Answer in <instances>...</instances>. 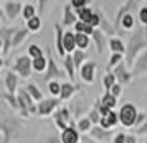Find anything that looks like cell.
I'll return each instance as SVG.
<instances>
[{
  "label": "cell",
  "mask_w": 147,
  "mask_h": 143,
  "mask_svg": "<svg viewBox=\"0 0 147 143\" xmlns=\"http://www.w3.org/2000/svg\"><path fill=\"white\" fill-rule=\"evenodd\" d=\"M33 70L35 72H45V70H48V58H45V57L35 58L33 60Z\"/></svg>",
  "instance_id": "cell-32"
},
{
  "label": "cell",
  "mask_w": 147,
  "mask_h": 143,
  "mask_svg": "<svg viewBox=\"0 0 147 143\" xmlns=\"http://www.w3.org/2000/svg\"><path fill=\"white\" fill-rule=\"evenodd\" d=\"M122 60H126V58H124V55L113 53V55H111V60H109V63H107V70H111L113 67H117L119 63H122Z\"/></svg>",
  "instance_id": "cell-37"
},
{
  "label": "cell",
  "mask_w": 147,
  "mask_h": 143,
  "mask_svg": "<svg viewBox=\"0 0 147 143\" xmlns=\"http://www.w3.org/2000/svg\"><path fill=\"white\" fill-rule=\"evenodd\" d=\"M3 10H5V14H7L8 20H15L20 12H23V3L22 2H3Z\"/></svg>",
  "instance_id": "cell-10"
},
{
  "label": "cell",
  "mask_w": 147,
  "mask_h": 143,
  "mask_svg": "<svg viewBox=\"0 0 147 143\" xmlns=\"http://www.w3.org/2000/svg\"><path fill=\"white\" fill-rule=\"evenodd\" d=\"M32 70H33V58L30 55H20V57H17L15 63L12 65V72L18 73L23 78L32 75Z\"/></svg>",
  "instance_id": "cell-2"
},
{
  "label": "cell",
  "mask_w": 147,
  "mask_h": 143,
  "mask_svg": "<svg viewBox=\"0 0 147 143\" xmlns=\"http://www.w3.org/2000/svg\"><path fill=\"white\" fill-rule=\"evenodd\" d=\"M76 47L84 52L89 47V37L88 35H83V34H76Z\"/></svg>",
  "instance_id": "cell-33"
},
{
  "label": "cell",
  "mask_w": 147,
  "mask_h": 143,
  "mask_svg": "<svg viewBox=\"0 0 147 143\" xmlns=\"http://www.w3.org/2000/svg\"><path fill=\"white\" fill-rule=\"evenodd\" d=\"M17 34V28L15 27H2L0 28V38H2V43H3V48H2V57H5L8 52V48L12 47V40H13V35Z\"/></svg>",
  "instance_id": "cell-8"
},
{
  "label": "cell",
  "mask_w": 147,
  "mask_h": 143,
  "mask_svg": "<svg viewBox=\"0 0 147 143\" xmlns=\"http://www.w3.org/2000/svg\"><path fill=\"white\" fill-rule=\"evenodd\" d=\"M17 98H18V103H20L22 116H27L28 118V113H36V107H35V103H33V98L30 96V93L25 88H18Z\"/></svg>",
  "instance_id": "cell-5"
},
{
  "label": "cell",
  "mask_w": 147,
  "mask_h": 143,
  "mask_svg": "<svg viewBox=\"0 0 147 143\" xmlns=\"http://www.w3.org/2000/svg\"><path fill=\"white\" fill-rule=\"evenodd\" d=\"M60 102L61 100H58V98H45L36 105V113L40 116H47L50 113H55V108L60 105Z\"/></svg>",
  "instance_id": "cell-7"
},
{
  "label": "cell",
  "mask_w": 147,
  "mask_h": 143,
  "mask_svg": "<svg viewBox=\"0 0 147 143\" xmlns=\"http://www.w3.org/2000/svg\"><path fill=\"white\" fill-rule=\"evenodd\" d=\"M109 93H111L113 96H116V98H117V96H119L121 93H122V87H121L119 83H116L113 88H111V92H109Z\"/></svg>",
  "instance_id": "cell-46"
},
{
  "label": "cell",
  "mask_w": 147,
  "mask_h": 143,
  "mask_svg": "<svg viewBox=\"0 0 147 143\" xmlns=\"http://www.w3.org/2000/svg\"><path fill=\"white\" fill-rule=\"evenodd\" d=\"M136 135H147V122L139 127V128H136Z\"/></svg>",
  "instance_id": "cell-48"
},
{
  "label": "cell",
  "mask_w": 147,
  "mask_h": 143,
  "mask_svg": "<svg viewBox=\"0 0 147 143\" xmlns=\"http://www.w3.org/2000/svg\"><path fill=\"white\" fill-rule=\"evenodd\" d=\"M116 82H117V80H116V75L111 73V72H107L106 75L102 77V85H104L106 92H111V88L116 85Z\"/></svg>",
  "instance_id": "cell-30"
},
{
  "label": "cell",
  "mask_w": 147,
  "mask_h": 143,
  "mask_svg": "<svg viewBox=\"0 0 147 143\" xmlns=\"http://www.w3.org/2000/svg\"><path fill=\"white\" fill-rule=\"evenodd\" d=\"M139 20L144 27H147V7H142L139 10Z\"/></svg>",
  "instance_id": "cell-44"
},
{
  "label": "cell",
  "mask_w": 147,
  "mask_h": 143,
  "mask_svg": "<svg viewBox=\"0 0 147 143\" xmlns=\"http://www.w3.org/2000/svg\"><path fill=\"white\" fill-rule=\"evenodd\" d=\"M117 120H119V115H117L116 112H113L111 115L102 116V118H101V123H99V125H101V127H102L104 130H109V128H113L114 125L117 123Z\"/></svg>",
  "instance_id": "cell-23"
},
{
  "label": "cell",
  "mask_w": 147,
  "mask_h": 143,
  "mask_svg": "<svg viewBox=\"0 0 147 143\" xmlns=\"http://www.w3.org/2000/svg\"><path fill=\"white\" fill-rule=\"evenodd\" d=\"M81 140H83V143H98V142H94L91 136H83Z\"/></svg>",
  "instance_id": "cell-51"
},
{
  "label": "cell",
  "mask_w": 147,
  "mask_h": 143,
  "mask_svg": "<svg viewBox=\"0 0 147 143\" xmlns=\"http://www.w3.org/2000/svg\"><path fill=\"white\" fill-rule=\"evenodd\" d=\"M74 30H76V34H83V35H93L94 30L96 28H93L91 25H88V23H84V22H78L76 25H74Z\"/></svg>",
  "instance_id": "cell-28"
},
{
  "label": "cell",
  "mask_w": 147,
  "mask_h": 143,
  "mask_svg": "<svg viewBox=\"0 0 147 143\" xmlns=\"http://www.w3.org/2000/svg\"><path fill=\"white\" fill-rule=\"evenodd\" d=\"M84 58H86V53H84L83 50H80V48H78V50H76V52L73 53L74 67H76V68H80V65L83 67V65H84V63H83V62H84Z\"/></svg>",
  "instance_id": "cell-36"
},
{
  "label": "cell",
  "mask_w": 147,
  "mask_h": 143,
  "mask_svg": "<svg viewBox=\"0 0 147 143\" xmlns=\"http://www.w3.org/2000/svg\"><path fill=\"white\" fill-rule=\"evenodd\" d=\"M3 85H5V92L13 95L18 90V77L13 72H3Z\"/></svg>",
  "instance_id": "cell-9"
},
{
  "label": "cell",
  "mask_w": 147,
  "mask_h": 143,
  "mask_svg": "<svg viewBox=\"0 0 147 143\" xmlns=\"http://www.w3.org/2000/svg\"><path fill=\"white\" fill-rule=\"evenodd\" d=\"M114 75H116V80L119 82V85L131 82V78H132V73H129V72H127V65L124 63V62L119 63L117 67L114 68Z\"/></svg>",
  "instance_id": "cell-14"
},
{
  "label": "cell",
  "mask_w": 147,
  "mask_h": 143,
  "mask_svg": "<svg viewBox=\"0 0 147 143\" xmlns=\"http://www.w3.org/2000/svg\"><path fill=\"white\" fill-rule=\"evenodd\" d=\"M65 50H66V53H71V55L78 50V47H76V34L65 32Z\"/></svg>",
  "instance_id": "cell-18"
},
{
  "label": "cell",
  "mask_w": 147,
  "mask_h": 143,
  "mask_svg": "<svg viewBox=\"0 0 147 143\" xmlns=\"http://www.w3.org/2000/svg\"><path fill=\"white\" fill-rule=\"evenodd\" d=\"M147 72V50L137 57L136 65H134V75H142Z\"/></svg>",
  "instance_id": "cell-16"
},
{
  "label": "cell",
  "mask_w": 147,
  "mask_h": 143,
  "mask_svg": "<svg viewBox=\"0 0 147 143\" xmlns=\"http://www.w3.org/2000/svg\"><path fill=\"white\" fill-rule=\"evenodd\" d=\"M99 102L102 103L104 107H107V108H111V110H113L114 107H116V96H113L111 93H109V92H106V93L102 95V98H101Z\"/></svg>",
  "instance_id": "cell-34"
},
{
  "label": "cell",
  "mask_w": 147,
  "mask_h": 143,
  "mask_svg": "<svg viewBox=\"0 0 147 143\" xmlns=\"http://www.w3.org/2000/svg\"><path fill=\"white\" fill-rule=\"evenodd\" d=\"M146 7H147V2H146Z\"/></svg>",
  "instance_id": "cell-52"
},
{
  "label": "cell",
  "mask_w": 147,
  "mask_h": 143,
  "mask_svg": "<svg viewBox=\"0 0 147 143\" xmlns=\"http://www.w3.org/2000/svg\"><path fill=\"white\" fill-rule=\"evenodd\" d=\"M139 3L137 2H132V0H129V2H126L124 3V7H121V10L117 12V15H116V20H114V27H116V30H117V27L121 25V20H122V17L127 14H132L134 10H136V7H137Z\"/></svg>",
  "instance_id": "cell-11"
},
{
  "label": "cell",
  "mask_w": 147,
  "mask_h": 143,
  "mask_svg": "<svg viewBox=\"0 0 147 143\" xmlns=\"http://www.w3.org/2000/svg\"><path fill=\"white\" fill-rule=\"evenodd\" d=\"M86 3L88 2H84V0H73V2H71V7L76 8V12H80L83 8H86Z\"/></svg>",
  "instance_id": "cell-45"
},
{
  "label": "cell",
  "mask_w": 147,
  "mask_h": 143,
  "mask_svg": "<svg viewBox=\"0 0 147 143\" xmlns=\"http://www.w3.org/2000/svg\"><path fill=\"white\" fill-rule=\"evenodd\" d=\"M134 15L132 14H127L122 17V20H121V28H124V30H131L134 28Z\"/></svg>",
  "instance_id": "cell-35"
},
{
  "label": "cell",
  "mask_w": 147,
  "mask_h": 143,
  "mask_svg": "<svg viewBox=\"0 0 147 143\" xmlns=\"http://www.w3.org/2000/svg\"><path fill=\"white\" fill-rule=\"evenodd\" d=\"M3 98L7 100V103L12 107V108L20 110V103H18V98H17L15 95H10V93H7V92H3Z\"/></svg>",
  "instance_id": "cell-38"
},
{
  "label": "cell",
  "mask_w": 147,
  "mask_h": 143,
  "mask_svg": "<svg viewBox=\"0 0 147 143\" xmlns=\"http://www.w3.org/2000/svg\"><path fill=\"white\" fill-rule=\"evenodd\" d=\"M53 118H55L56 127L61 131H65L68 128H74V122H73V118H71V110L66 108V107H61V108L56 110L53 113Z\"/></svg>",
  "instance_id": "cell-4"
},
{
  "label": "cell",
  "mask_w": 147,
  "mask_h": 143,
  "mask_svg": "<svg viewBox=\"0 0 147 143\" xmlns=\"http://www.w3.org/2000/svg\"><path fill=\"white\" fill-rule=\"evenodd\" d=\"M89 136L94 142H107V140H111L113 131L111 130H104L102 127H93V130L89 131Z\"/></svg>",
  "instance_id": "cell-13"
},
{
  "label": "cell",
  "mask_w": 147,
  "mask_h": 143,
  "mask_svg": "<svg viewBox=\"0 0 147 143\" xmlns=\"http://www.w3.org/2000/svg\"><path fill=\"white\" fill-rule=\"evenodd\" d=\"M63 23H65V25H73V27L78 23V17H76V14L73 12L71 3H69V5H65V8H63Z\"/></svg>",
  "instance_id": "cell-17"
},
{
  "label": "cell",
  "mask_w": 147,
  "mask_h": 143,
  "mask_svg": "<svg viewBox=\"0 0 147 143\" xmlns=\"http://www.w3.org/2000/svg\"><path fill=\"white\" fill-rule=\"evenodd\" d=\"M47 53H48V70H47V75L43 77L45 82L50 83V82H53V80H56V78H66V75L56 67L53 57H51V50H50V48H47Z\"/></svg>",
  "instance_id": "cell-6"
},
{
  "label": "cell",
  "mask_w": 147,
  "mask_h": 143,
  "mask_svg": "<svg viewBox=\"0 0 147 143\" xmlns=\"http://www.w3.org/2000/svg\"><path fill=\"white\" fill-rule=\"evenodd\" d=\"M28 35H30V30L28 28H20V30H17V34L13 35V40H12V47H18L22 42L27 38Z\"/></svg>",
  "instance_id": "cell-25"
},
{
  "label": "cell",
  "mask_w": 147,
  "mask_h": 143,
  "mask_svg": "<svg viewBox=\"0 0 147 143\" xmlns=\"http://www.w3.org/2000/svg\"><path fill=\"white\" fill-rule=\"evenodd\" d=\"M28 55H30V57H32V58H40V57H43V52H41V48L38 47V45H30V47H28Z\"/></svg>",
  "instance_id": "cell-41"
},
{
  "label": "cell",
  "mask_w": 147,
  "mask_h": 143,
  "mask_svg": "<svg viewBox=\"0 0 147 143\" xmlns=\"http://www.w3.org/2000/svg\"><path fill=\"white\" fill-rule=\"evenodd\" d=\"M22 14H23V18H25L27 22L36 17V15H35V7L32 5V3H27V5L23 7V12H22Z\"/></svg>",
  "instance_id": "cell-39"
},
{
  "label": "cell",
  "mask_w": 147,
  "mask_h": 143,
  "mask_svg": "<svg viewBox=\"0 0 147 143\" xmlns=\"http://www.w3.org/2000/svg\"><path fill=\"white\" fill-rule=\"evenodd\" d=\"M41 27V20L40 17H35V18H32V20L27 22V28L30 30V32H36L38 28Z\"/></svg>",
  "instance_id": "cell-42"
},
{
  "label": "cell",
  "mask_w": 147,
  "mask_h": 143,
  "mask_svg": "<svg viewBox=\"0 0 147 143\" xmlns=\"http://www.w3.org/2000/svg\"><path fill=\"white\" fill-rule=\"evenodd\" d=\"M65 68H66V73H68V78L69 82L73 83L74 82V62H73V55H66L65 58Z\"/></svg>",
  "instance_id": "cell-26"
},
{
  "label": "cell",
  "mask_w": 147,
  "mask_h": 143,
  "mask_svg": "<svg viewBox=\"0 0 147 143\" xmlns=\"http://www.w3.org/2000/svg\"><path fill=\"white\" fill-rule=\"evenodd\" d=\"M61 140H58V138H55V136H50V138H47V140H43L41 143H60Z\"/></svg>",
  "instance_id": "cell-49"
},
{
  "label": "cell",
  "mask_w": 147,
  "mask_h": 143,
  "mask_svg": "<svg viewBox=\"0 0 147 143\" xmlns=\"http://www.w3.org/2000/svg\"><path fill=\"white\" fill-rule=\"evenodd\" d=\"M55 30H56V50H58V55L66 58V50H65V32L61 30V25H55Z\"/></svg>",
  "instance_id": "cell-15"
},
{
  "label": "cell",
  "mask_w": 147,
  "mask_h": 143,
  "mask_svg": "<svg viewBox=\"0 0 147 143\" xmlns=\"http://www.w3.org/2000/svg\"><path fill=\"white\" fill-rule=\"evenodd\" d=\"M109 48L113 50V53H121V55H124L127 50V47L122 43L121 38H111L109 40Z\"/></svg>",
  "instance_id": "cell-24"
},
{
  "label": "cell",
  "mask_w": 147,
  "mask_h": 143,
  "mask_svg": "<svg viewBox=\"0 0 147 143\" xmlns=\"http://www.w3.org/2000/svg\"><path fill=\"white\" fill-rule=\"evenodd\" d=\"M127 50H126V65L127 67H132L134 60L137 58V55L140 52H146L147 50V37H146V30L144 28H137L131 38L127 42ZM136 65V63H134Z\"/></svg>",
  "instance_id": "cell-1"
},
{
  "label": "cell",
  "mask_w": 147,
  "mask_h": 143,
  "mask_svg": "<svg viewBox=\"0 0 147 143\" xmlns=\"http://www.w3.org/2000/svg\"><path fill=\"white\" fill-rule=\"evenodd\" d=\"M48 92H50L51 95H55V96H56V95L60 96L61 95V85L56 82V80H53V82L48 83Z\"/></svg>",
  "instance_id": "cell-40"
},
{
  "label": "cell",
  "mask_w": 147,
  "mask_h": 143,
  "mask_svg": "<svg viewBox=\"0 0 147 143\" xmlns=\"http://www.w3.org/2000/svg\"><path fill=\"white\" fill-rule=\"evenodd\" d=\"M126 140H127V135H124V133H117V135H114L113 143H126Z\"/></svg>",
  "instance_id": "cell-47"
},
{
  "label": "cell",
  "mask_w": 147,
  "mask_h": 143,
  "mask_svg": "<svg viewBox=\"0 0 147 143\" xmlns=\"http://www.w3.org/2000/svg\"><path fill=\"white\" fill-rule=\"evenodd\" d=\"M106 37L107 35L102 34V30H94V34H93V40L94 43H96V47H98V52L99 53H102L104 52V47H106Z\"/></svg>",
  "instance_id": "cell-21"
},
{
  "label": "cell",
  "mask_w": 147,
  "mask_h": 143,
  "mask_svg": "<svg viewBox=\"0 0 147 143\" xmlns=\"http://www.w3.org/2000/svg\"><path fill=\"white\" fill-rule=\"evenodd\" d=\"M88 118H89L91 123L94 125V123H101V118H102V116H101V113H99V110L98 108H93L89 113H88Z\"/></svg>",
  "instance_id": "cell-43"
},
{
  "label": "cell",
  "mask_w": 147,
  "mask_h": 143,
  "mask_svg": "<svg viewBox=\"0 0 147 143\" xmlns=\"http://www.w3.org/2000/svg\"><path fill=\"white\" fill-rule=\"evenodd\" d=\"M126 143H137V140H136V135H127Z\"/></svg>",
  "instance_id": "cell-50"
},
{
  "label": "cell",
  "mask_w": 147,
  "mask_h": 143,
  "mask_svg": "<svg viewBox=\"0 0 147 143\" xmlns=\"http://www.w3.org/2000/svg\"><path fill=\"white\" fill-rule=\"evenodd\" d=\"M94 72H96V63H94V62H86V63L80 68L81 78H83L86 83H93L94 82Z\"/></svg>",
  "instance_id": "cell-12"
},
{
  "label": "cell",
  "mask_w": 147,
  "mask_h": 143,
  "mask_svg": "<svg viewBox=\"0 0 147 143\" xmlns=\"http://www.w3.org/2000/svg\"><path fill=\"white\" fill-rule=\"evenodd\" d=\"M98 14H99V18H101V30H102V34L104 35H114L116 34V27H114L111 22H107V18L102 15V12L99 10H96Z\"/></svg>",
  "instance_id": "cell-22"
},
{
  "label": "cell",
  "mask_w": 147,
  "mask_h": 143,
  "mask_svg": "<svg viewBox=\"0 0 147 143\" xmlns=\"http://www.w3.org/2000/svg\"><path fill=\"white\" fill-rule=\"evenodd\" d=\"M80 90V87L78 85H74V83L71 82H65L63 85H61V95H60V100H68V98H71V95H73L74 92H78Z\"/></svg>",
  "instance_id": "cell-20"
},
{
  "label": "cell",
  "mask_w": 147,
  "mask_h": 143,
  "mask_svg": "<svg viewBox=\"0 0 147 143\" xmlns=\"http://www.w3.org/2000/svg\"><path fill=\"white\" fill-rule=\"evenodd\" d=\"M137 115H139V112L136 110L134 105H131V103L122 105L121 110H119V120H121V123H122V127H126V128H132V127H136Z\"/></svg>",
  "instance_id": "cell-3"
},
{
  "label": "cell",
  "mask_w": 147,
  "mask_h": 143,
  "mask_svg": "<svg viewBox=\"0 0 147 143\" xmlns=\"http://www.w3.org/2000/svg\"><path fill=\"white\" fill-rule=\"evenodd\" d=\"M78 130H80L81 133H89L91 130H93V123H91V120L89 118H80L78 120Z\"/></svg>",
  "instance_id": "cell-31"
},
{
  "label": "cell",
  "mask_w": 147,
  "mask_h": 143,
  "mask_svg": "<svg viewBox=\"0 0 147 143\" xmlns=\"http://www.w3.org/2000/svg\"><path fill=\"white\" fill-rule=\"evenodd\" d=\"M78 14V17H80V22H84V23H88V25H91V20H93V17H94V12H93V8H83V10H80V12H76Z\"/></svg>",
  "instance_id": "cell-27"
},
{
  "label": "cell",
  "mask_w": 147,
  "mask_h": 143,
  "mask_svg": "<svg viewBox=\"0 0 147 143\" xmlns=\"http://www.w3.org/2000/svg\"><path fill=\"white\" fill-rule=\"evenodd\" d=\"M146 143H147V142H146Z\"/></svg>",
  "instance_id": "cell-53"
},
{
  "label": "cell",
  "mask_w": 147,
  "mask_h": 143,
  "mask_svg": "<svg viewBox=\"0 0 147 143\" xmlns=\"http://www.w3.org/2000/svg\"><path fill=\"white\" fill-rule=\"evenodd\" d=\"M61 143H78L80 136H78V130L76 128H68L65 131H61V136H60Z\"/></svg>",
  "instance_id": "cell-19"
},
{
  "label": "cell",
  "mask_w": 147,
  "mask_h": 143,
  "mask_svg": "<svg viewBox=\"0 0 147 143\" xmlns=\"http://www.w3.org/2000/svg\"><path fill=\"white\" fill-rule=\"evenodd\" d=\"M25 90H27L28 93H30V96H32L33 100H36L38 103H40L41 100H45V98H43V95H41V92L36 88V85H35V83H28Z\"/></svg>",
  "instance_id": "cell-29"
}]
</instances>
